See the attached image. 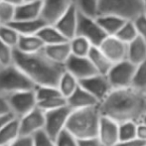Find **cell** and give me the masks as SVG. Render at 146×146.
Listing matches in <instances>:
<instances>
[{
	"label": "cell",
	"mask_w": 146,
	"mask_h": 146,
	"mask_svg": "<svg viewBox=\"0 0 146 146\" xmlns=\"http://www.w3.org/2000/svg\"><path fill=\"white\" fill-rule=\"evenodd\" d=\"M45 47L44 43L42 42L37 34L34 35H20L18 40L16 50L26 54L36 53L43 50Z\"/></svg>",
	"instance_id": "7402d4cb"
},
{
	"label": "cell",
	"mask_w": 146,
	"mask_h": 146,
	"mask_svg": "<svg viewBox=\"0 0 146 146\" xmlns=\"http://www.w3.org/2000/svg\"><path fill=\"white\" fill-rule=\"evenodd\" d=\"M75 3V0H42L41 18L46 24L53 25Z\"/></svg>",
	"instance_id": "8fae6325"
},
{
	"label": "cell",
	"mask_w": 146,
	"mask_h": 146,
	"mask_svg": "<svg viewBox=\"0 0 146 146\" xmlns=\"http://www.w3.org/2000/svg\"><path fill=\"white\" fill-rule=\"evenodd\" d=\"M133 23L136 28L138 37H140L142 40L146 42V13L140 14L137 17L133 19Z\"/></svg>",
	"instance_id": "ab89813d"
},
{
	"label": "cell",
	"mask_w": 146,
	"mask_h": 146,
	"mask_svg": "<svg viewBox=\"0 0 146 146\" xmlns=\"http://www.w3.org/2000/svg\"><path fill=\"white\" fill-rule=\"evenodd\" d=\"M88 58L90 60L98 74H100V75H106L110 69L111 68V66L113 65L108 59V57L100 50V48L96 46L92 47L88 55Z\"/></svg>",
	"instance_id": "cb8c5ba5"
},
{
	"label": "cell",
	"mask_w": 146,
	"mask_h": 146,
	"mask_svg": "<svg viewBox=\"0 0 146 146\" xmlns=\"http://www.w3.org/2000/svg\"><path fill=\"white\" fill-rule=\"evenodd\" d=\"M100 0H75V5L80 13L96 18L100 11Z\"/></svg>",
	"instance_id": "f1b7e54d"
},
{
	"label": "cell",
	"mask_w": 146,
	"mask_h": 146,
	"mask_svg": "<svg viewBox=\"0 0 146 146\" xmlns=\"http://www.w3.org/2000/svg\"><path fill=\"white\" fill-rule=\"evenodd\" d=\"M135 69H136V66L129 62L128 60H123L113 64L108 73L106 74V77L110 81L111 88H122L131 87Z\"/></svg>",
	"instance_id": "8992f818"
},
{
	"label": "cell",
	"mask_w": 146,
	"mask_h": 146,
	"mask_svg": "<svg viewBox=\"0 0 146 146\" xmlns=\"http://www.w3.org/2000/svg\"><path fill=\"white\" fill-rule=\"evenodd\" d=\"M24 1H41V0H24Z\"/></svg>",
	"instance_id": "f907efd6"
},
{
	"label": "cell",
	"mask_w": 146,
	"mask_h": 146,
	"mask_svg": "<svg viewBox=\"0 0 146 146\" xmlns=\"http://www.w3.org/2000/svg\"><path fill=\"white\" fill-rule=\"evenodd\" d=\"M11 112L15 117L23 116L37 106V100L34 88L12 92L6 96Z\"/></svg>",
	"instance_id": "52a82bcc"
},
{
	"label": "cell",
	"mask_w": 146,
	"mask_h": 146,
	"mask_svg": "<svg viewBox=\"0 0 146 146\" xmlns=\"http://www.w3.org/2000/svg\"><path fill=\"white\" fill-rule=\"evenodd\" d=\"M142 0H100L98 15L115 14L127 20H133L144 13Z\"/></svg>",
	"instance_id": "5b68a950"
},
{
	"label": "cell",
	"mask_w": 146,
	"mask_h": 146,
	"mask_svg": "<svg viewBox=\"0 0 146 146\" xmlns=\"http://www.w3.org/2000/svg\"><path fill=\"white\" fill-rule=\"evenodd\" d=\"M66 102L67 106L72 110L90 108L100 104L98 100L81 86H79L71 96L66 98Z\"/></svg>",
	"instance_id": "e0dca14e"
},
{
	"label": "cell",
	"mask_w": 146,
	"mask_h": 146,
	"mask_svg": "<svg viewBox=\"0 0 146 146\" xmlns=\"http://www.w3.org/2000/svg\"><path fill=\"white\" fill-rule=\"evenodd\" d=\"M0 67H1V65H0Z\"/></svg>",
	"instance_id": "db71d44e"
},
{
	"label": "cell",
	"mask_w": 146,
	"mask_h": 146,
	"mask_svg": "<svg viewBox=\"0 0 146 146\" xmlns=\"http://www.w3.org/2000/svg\"><path fill=\"white\" fill-rule=\"evenodd\" d=\"M13 64L25 73L35 86L57 87L65 71V66L49 59L43 50L26 54L14 49Z\"/></svg>",
	"instance_id": "7a4b0ae2"
},
{
	"label": "cell",
	"mask_w": 146,
	"mask_h": 146,
	"mask_svg": "<svg viewBox=\"0 0 146 146\" xmlns=\"http://www.w3.org/2000/svg\"><path fill=\"white\" fill-rule=\"evenodd\" d=\"M9 146H33V137L19 136Z\"/></svg>",
	"instance_id": "b9f144b4"
},
{
	"label": "cell",
	"mask_w": 146,
	"mask_h": 146,
	"mask_svg": "<svg viewBox=\"0 0 146 146\" xmlns=\"http://www.w3.org/2000/svg\"><path fill=\"white\" fill-rule=\"evenodd\" d=\"M136 138L139 140L146 142V124L143 122H139L136 125Z\"/></svg>",
	"instance_id": "ee69618b"
},
{
	"label": "cell",
	"mask_w": 146,
	"mask_h": 146,
	"mask_svg": "<svg viewBox=\"0 0 146 146\" xmlns=\"http://www.w3.org/2000/svg\"><path fill=\"white\" fill-rule=\"evenodd\" d=\"M12 114L11 110H10L9 106V102L8 100L6 98V96L0 94V116H4V115H9ZM13 115V114H12Z\"/></svg>",
	"instance_id": "60d3db41"
},
{
	"label": "cell",
	"mask_w": 146,
	"mask_h": 146,
	"mask_svg": "<svg viewBox=\"0 0 146 146\" xmlns=\"http://www.w3.org/2000/svg\"><path fill=\"white\" fill-rule=\"evenodd\" d=\"M54 142L56 146H79V139L66 128L57 135Z\"/></svg>",
	"instance_id": "e575fe53"
},
{
	"label": "cell",
	"mask_w": 146,
	"mask_h": 146,
	"mask_svg": "<svg viewBox=\"0 0 146 146\" xmlns=\"http://www.w3.org/2000/svg\"><path fill=\"white\" fill-rule=\"evenodd\" d=\"M143 146H146V144H144V145H143Z\"/></svg>",
	"instance_id": "f5cc1de1"
},
{
	"label": "cell",
	"mask_w": 146,
	"mask_h": 146,
	"mask_svg": "<svg viewBox=\"0 0 146 146\" xmlns=\"http://www.w3.org/2000/svg\"><path fill=\"white\" fill-rule=\"evenodd\" d=\"M43 52L49 59L58 64H62V65H65L67 60L72 55L69 41L53 45H47L43 48Z\"/></svg>",
	"instance_id": "ac0fdd59"
},
{
	"label": "cell",
	"mask_w": 146,
	"mask_h": 146,
	"mask_svg": "<svg viewBox=\"0 0 146 146\" xmlns=\"http://www.w3.org/2000/svg\"><path fill=\"white\" fill-rule=\"evenodd\" d=\"M79 146H104L98 140V137H92V138L80 139Z\"/></svg>",
	"instance_id": "f6af8a7d"
},
{
	"label": "cell",
	"mask_w": 146,
	"mask_h": 146,
	"mask_svg": "<svg viewBox=\"0 0 146 146\" xmlns=\"http://www.w3.org/2000/svg\"><path fill=\"white\" fill-rule=\"evenodd\" d=\"M33 146H56L54 140L49 137L44 130H41L33 135Z\"/></svg>",
	"instance_id": "f35d334b"
},
{
	"label": "cell",
	"mask_w": 146,
	"mask_h": 146,
	"mask_svg": "<svg viewBox=\"0 0 146 146\" xmlns=\"http://www.w3.org/2000/svg\"><path fill=\"white\" fill-rule=\"evenodd\" d=\"M145 13H146V12H145Z\"/></svg>",
	"instance_id": "11a10c76"
},
{
	"label": "cell",
	"mask_w": 146,
	"mask_h": 146,
	"mask_svg": "<svg viewBox=\"0 0 146 146\" xmlns=\"http://www.w3.org/2000/svg\"><path fill=\"white\" fill-rule=\"evenodd\" d=\"M77 35L83 36L90 41L92 46L96 47L108 36L98 23L96 18L90 17L80 12L78 15Z\"/></svg>",
	"instance_id": "9c48e42d"
},
{
	"label": "cell",
	"mask_w": 146,
	"mask_h": 146,
	"mask_svg": "<svg viewBox=\"0 0 146 146\" xmlns=\"http://www.w3.org/2000/svg\"><path fill=\"white\" fill-rule=\"evenodd\" d=\"M10 25L19 33V35H34L37 34L43 26L46 25V23L40 17L28 20H13Z\"/></svg>",
	"instance_id": "603a6c76"
},
{
	"label": "cell",
	"mask_w": 146,
	"mask_h": 146,
	"mask_svg": "<svg viewBox=\"0 0 146 146\" xmlns=\"http://www.w3.org/2000/svg\"><path fill=\"white\" fill-rule=\"evenodd\" d=\"M114 36L126 44L134 40L138 36V34H137L136 28L133 23V20H126Z\"/></svg>",
	"instance_id": "4dcf8cb0"
},
{
	"label": "cell",
	"mask_w": 146,
	"mask_h": 146,
	"mask_svg": "<svg viewBox=\"0 0 146 146\" xmlns=\"http://www.w3.org/2000/svg\"><path fill=\"white\" fill-rule=\"evenodd\" d=\"M146 142L139 140L137 138L130 139V140H119L113 146H143Z\"/></svg>",
	"instance_id": "7bdbcfd3"
},
{
	"label": "cell",
	"mask_w": 146,
	"mask_h": 146,
	"mask_svg": "<svg viewBox=\"0 0 146 146\" xmlns=\"http://www.w3.org/2000/svg\"><path fill=\"white\" fill-rule=\"evenodd\" d=\"M64 66L66 71L77 78L79 82L98 74L94 65L88 57H78L71 55Z\"/></svg>",
	"instance_id": "5bb4252c"
},
{
	"label": "cell",
	"mask_w": 146,
	"mask_h": 146,
	"mask_svg": "<svg viewBox=\"0 0 146 146\" xmlns=\"http://www.w3.org/2000/svg\"><path fill=\"white\" fill-rule=\"evenodd\" d=\"M141 122H143V123H145V124H146V114L144 115V117H143V119H142V121H141Z\"/></svg>",
	"instance_id": "681fc988"
},
{
	"label": "cell",
	"mask_w": 146,
	"mask_h": 146,
	"mask_svg": "<svg viewBox=\"0 0 146 146\" xmlns=\"http://www.w3.org/2000/svg\"><path fill=\"white\" fill-rule=\"evenodd\" d=\"M96 137L104 146H113L119 140L118 123L110 117L102 115Z\"/></svg>",
	"instance_id": "2e32d148"
},
{
	"label": "cell",
	"mask_w": 146,
	"mask_h": 146,
	"mask_svg": "<svg viewBox=\"0 0 146 146\" xmlns=\"http://www.w3.org/2000/svg\"><path fill=\"white\" fill-rule=\"evenodd\" d=\"M1 2H2V0H0V3H1Z\"/></svg>",
	"instance_id": "816d5d0a"
},
{
	"label": "cell",
	"mask_w": 146,
	"mask_h": 146,
	"mask_svg": "<svg viewBox=\"0 0 146 146\" xmlns=\"http://www.w3.org/2000/svg\"><path fill=\"white\" fill-rule=\"evenodd\" d=\"M142 3H143V7H144V10L146 12V0H142Z\"/></svg>",
	"instance_id": "c3c4849f"
},
{
	"label": "cell",
	"mask_w": 146,
	"mask_h": 146,
	"mask_svg": "<svg viewBox=\"0 0 146 146\" xmlns=\"http://www.w3.org/2000/svg\"><path fill=\"white\" fill-rule=\"evenodd\" d=\"M126 60L135 66L146 60V42L137 36L133 41L127 44Z\"/></svg>",
	"instance_id": "ffe728a7"
},
{
	"label": "cell",
	"mask_w": 146,
	"mask_h": 146,
	"mask_svg": "<svg viewBox=\"0 0 146 146\" xmlns=\"http://www.w3.org/2000/svg\"><path fill=\"white\" fill-rule=\"evenodd\" d=\"M100 117L98 106L73 110L68 118L66 129L79 140L96 137Z\"/></svg>",
	"instance_id": "3957f363"
},
{
	"label": "cell",
	"mask_w": 146,
	"mask_h": 146,
	"mask_svg": "<svg viewBox=\"0 0 146 146\" xmlns=\"http://www.w3.org/2000/svg\"><path fill=\"white\" fill-rule=\"evenodd\" d=\"M100 114L117 123L133 121L139 123L146 114V92L133 87L112 88L98 104Z\"/></svg>",
	"instance_id": "6da1fadb"
},
{
	"label": "cell",
	"mask_w": 146,
	"mask_h": 146,
	"mask_svg": "<svg viewBox=\"0 0 146 146\" xmlns=\"http://www.w3.org/2000/svg\"><path fill=\"white\" fill-rule=\"evenodd\" d=\"M66 104H67L66 98H64L63 96H56V98H50V100L39 102L38 104H37V106L45 112V111H48V110L61 108V106H66Z\"/></svg>",
	"instance_id": "d590c367"
},
{
	"label": "cell",
	"mask_w": 146,
	"mask_h": 146,
	"mask_svg": "<svg viewBox=\"0 0 146 146\" xmlns=\"http://www.w3.org/2000/svg\"><path fill=\"white\" fill-rule=\"evenodd\" d=\"M12 117H15V116L12 115V114H9V115L0 116V129H1L2 127L4 126V124H5L6 122H8V121H9L10 119L12 118Z\"/></svg>",
	"instance_id": "bcb514c9"
},
{
	"label": "cell",
	"mask_w": 146,
	"mask_h": 146,
	"mask_svg": "<svg viewBox=\"0 0 146 146\" xmlns=\"http://www.w3.org/2000/svg\"><path fill=\"white\" fill-rule=\"evenodd\" d=\"M98 47L112 64L126 60L127 44L114 35H108Z\"/></svg>",
	"instance_id": "7c38bea8"
},
{
	"label": "cell",
	"mask_w": 146,
	"mask_h": 146,
	"mask_svg": "<svg viewBox=\"0 0 146 146\" xmlns=\"http://www.w3.org/2000/svg\"><path fill=\"white\" fill-rule=\"evenodd\" d=\"M20 136L17 117H12L0 129V146H9Z\"/></svg>",
	"instance_id": "d4e9b609"
},
{
	"label": "cell",
	"mask_w": 146,
	"mask_h": 146,
	"mask_svg": "<svg viewBox=\"0 0 146 146\" xmlns=\"http://www.w3.org/2000/svg\"><path fill=\"white\" fill-rule=\"evenodd\" d=\"M2 2H5V3L11 4L13 6H18L19 4H21L22 2H24V0H2Z\"/></svg>",
	"instance_id": "7dc6e473"
},
{
	"label": "cell",
	"mask_w": 146,
	"mask_h": 146,
	"mask_svg": "<svg viewBox=\"0 0 146 146\" xmlns=\"http://www.w3.org/2000/svg\"><path fill=\"white\" fill-rule=\"evenodd\" d=\"M131 87L146 92V60L136 66Z\"/></svg>",
	"instance_id": "d6a6232c"
},
{
	"label": "cell",
	"mask_w": 146,
	"mask_h": 146,
	"mask_svg": "<svg viewBox=\"0 0 146 146\" xmlns=\"http://www.w3.org/2000/svg\"><path fill=\"white\" fill-rule=\"evenodd\" d=\"M78 11L75 3L55 22L53 25L58 29V31L67 39L68 41L77 35V25H78Z\"/></svg>",
	"instance_id": "9a60e30c"
},
{
	"label": "cell",
	"mask_w": 146,
	"mask_h": 146,
	"mask_svg": "<svg viewBox=\"0 0 146 146\" xmlns=\"http://www.w3.org/2000/svg\"><path fill=\"white\" fill-rule=\"evenodd\" d=\"M136 125L137 123L133 121H124L118 123L119 140H130L136 138Z\"/></svg>",
	"instance_id": "836d02e7"
},
{
	"label": "cell",
	"mask_w": 146,
	"mask_h": 146,
	"mask_svg": "<svg viewBox=\"0 0 146 146\" xmlns=\"http://www.w3.org/2000/svg\"><path fill=\"white\" fill-rule=\"evenodd\" d=\"M80 86L79 80L76 77H74L71 73H69L68 71H64V73L62 74L61 78H60L57 88H58L59 92H61V94L65 98H67L68 96H70L76 90V88Z\"/></svg>",
	"instance_id": "4316f807"
},
{
	"label": "cell",
	"mask_w": 146,
	"mask_h": 146,
	"mask_svg": "<svg viewBox=\"0 0 146 146\" xmlns=\"http://www.w3.org/2000/svg\"><path fill=\"white\" fill-rule=\"evenodd\" d=\"M35 85L15 64L0 67V94L7 96L20 90H32Z\"/></svg>",
	"instance_id": "277c9868"
},
{
	"label": "cell",
	"mask_w": 146,
	"mask_h": 146,
	"mask_svg": "<svg viewBox=\"0 0 146 146\" xmlns=\"http://www.w3.org/2000/svg\"><path fill=\"white\" fill-rule=\"evenodd\" d=\"M72 110L66 104L61 108L45 111L44 132L54 140L61 131L66 128Z\"/></svg>",
	"instance_id": "ba28073f"
},
{
	"label": "cell",
	"mask_w": 146,
	"mask_h": 146,
	"mask_svg": "<svg viewBox=\"0 0 146 146\" xmlns=\"http://www.w3.org/2000/svg\"><path fill=\"white\" fill-rule=\"evenodd\" d=\"M19 33L10 24H0V41L15 49L19 40Z\"/></svg>",
	"instance_id": "f546056e"
},
{
	"label": "cell",
	"mask_w": 146,
	"mask_h": 146,
	"mask_svg": "<svg viewBox=\"0 0 146 146\" xmlns=\"http://www.w3.org/2000/svg\"><path fill=\"white\" fill-rule=\"evenodd\" d=\"M34 92L35 96H36L37 104L39 102H43V100L62 96L58 88L53 87V86H35Z\"/></svg>",
	"instance_id": "1f68e13d"
},
{
	"label": "cell",
	"mask_w": 146,
	"mask_h": 146,
	"mask_svg": "<svg viewBox=\"0 0 146 146\" xmlns=\"http://www.w3.org/2000/svg\"><path fill=\"white\" fill-rule=\"evenodd\" d=\"M14 48L0 41V65L7 66L13 64Z\"/></svg>",
	"instance_id": "74e56055"
},
{
	"label": "cell",
	"mask_w": 146,
	"mask_h": 146,
	"mask_svg": "<svg viewBox=\"0 0 146 146\" xmlns=\"http://www.w3.org/2000/svg\"><path fill=\"white\" fill-rule=\"evenodd\" d=\"M80 86L88 90L92 96H94L98 100V102L104 100L112 90L106 75L100 74H96L92 77L80 81Z\"/></svg>",
	"instance_id": "4fadbf2b"
},
{
	"label": "cell",
	"mask_w": 146,
	"mask_h": 146,
	"mask_svg": "<svg viewBox=\"0 0 146 146\" xmlns=\"http://www.w3.org/2000/svg\"><path fill=\"white\" fill-rule=\"evenodd\" d=\"M20 136L32 137L37 132L44 129L45 112L36 106L31 111L18 118Z\"/></svg>",
	"instance_id": "30bf717a"
},
{
	"label": "cell",
	"mask_w": 146,
	"mask_h": 146,
	"mask_svg": "<svg viewBox=\"0 0 146 146\" xmlns=\"http://www.w3.org/2000/svg\"><path fill=\"white\" fill-rule=\"evenodd\" d=\"M37 35L42 40L45 46L68 41L54 25H50V24H46L43 26L40 31L37 33Z\"/></svg>",
	"instance_id": "484cf974"
},
{
	"label": "cell",
	"mask_w": 146,
	"mask_h": 146,
	"mask_svg": "<svg viewBox=\"0 0 146 146\" xmlns=\"http://www.w3.org/2000/svg\"><path fill=\"white\" fill-rule=\"evenodd\" d=\"M126 20L115 14H102L96 17V21L106 35H115Z\"/></svg>",
	"instance_id": "44dd1931"
},
{
	"label": "cell",
	"mask_w": 146,
	"mask_h": 146,
	"mask_svg": "<svg viewBox=\"0 0 146 146\" xmlns=\"http://www.w3.org/2000/svg\"><path fill=\"white\" fill-rule=\"evenodd\" d=\"M69 44L72 55L78 57H88L92 47L90 41L80 35H76L74 38L69 40Z\"/></svg>",
	"instance_id": "83f0119b"
},
{
	"label": "cell",
	"mask_w": 146,
	"mask_h": 146,
	"mask_svg": "<svg viewBox=\"0 0 146 146\" xmlns=\"http://www.w3.org/2000/svg\"><path fill=\"white\" fill-rule=\"evenodd\" d=\"M41 1H24L16 6L14 20H28L40 18L41 6H42Z\"/></svg>",
	"instance_id": "d6986e66"
},
{
	"label": "cell",
	"mask_w": 146,
	"mask_h": 146,
	"mask_svg": "<svg viewBox=\"0 0 146 146\" xmlns=\"http://www.w3.org/2000/svg\"><path fill=\"white\" fill-rule=\"evenodd\" d=\"M15 17V6L1 2L0 3V24H10Z\"/></svg>",
	"instance_id": "8d00e7d4"
}]
</instances>
